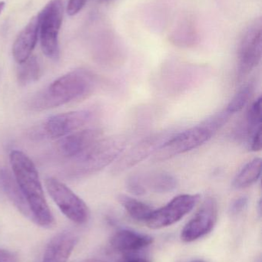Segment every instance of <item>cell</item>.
<instances>
[{
  "mask_svg": "<svg viewBox=\"0 0 262 262\" xmlns=\"http://www.w3.org/2000/svg\"><path fill=\"white\" fill-rule=\"evenodd\" d=\"M9 160L14 178L29 208L31 220L42 227H52L55 220L33 162L19 150H12Z\"/></svg>",
  "mask_w": 262,
  "mask_h": 262,
  "instance_id": "6da1fadb",
  "label": "cell"
},
{
  "mask_svg": "<svg viewBox=\"0 0 262 262\" xmlns=\"http://www.w3.org/2000/svg\"><path fill=\"white\" fill-rule=\"evenodd\" d=\"M93 74L84 69L72 71L58 78L29 101L32 111L48 110L90 96L97 86Z\"/></svg>",
  "mask_w": 262,
  "mask_h": 262,
  "instance_id": "7a4b0ae2",
  "label": "cell"
},
{
  "mask_svg": "<svg viewBox=\"0 0 262 262\" xmlns=\"http://www.w3.org/2000/svg\"><path fill=\"white\" fill-rule=\"evenodd\" d=\"M126 143L123 137H101L81 154L67 160L63 173L72 180L96 173L120 157Z\"/></svg>",
  "mask_w": 262,
  "mask_h": 262,
  "instance_id": "3957f363",
  "label": "cell"
},
{
  "mask_svg": "<svg viewBox=\"0 0 262 262\" xmlns=\"http://www.w3.org/2000/svg\"><path fill=\"white\" fill-rule=\"evenodd\" d=\"M215 131L206 121L168 137L154 154L155 161H165L199 147L214 135Z\"/></svg>",
  "mask_w": 262,
  "mask_h": 262,
  "instance_id": "277c9868",
  "label": "cell"
},
{
  "mask_svg": "<svg viewBox=\"0 0 262 262\" xmlns=\"http://www.w3.org/2000/svg\"><path fill=\"white\" fill-rule=\"evenodd\" d=\"M37 17L42 50L48 58L58 59L59 57L58 33L63 18V1L51 0Z\"/></svg>",
  "mask_w": 262,
  "mask_h": 262,
  "instance_id": "5b68a950",
  "label": "cell"
},
{
  "mask_svg": "<svg viewBox=\"0 0 262 262\" xmlns=\"http://www.w3.org/2000/svg\"><path fill=\"white\" fill-rule=\"evenodd\" d=\"M46 187L51 198L69 220L76 224L87 223L90 214L87 205L66 184L49 177L46 180Z\"/></svg>",
  "mask_w": 262,
  "mask_h": 262,
  "instance_id": "8992f818",
  "label": "cell"
},
{
  "mask_svg": "<svg viewBox=\"0 0 262 262\" xmlns=\"http://www.w3.org/2000/svg\"><path fill=\"white\" fill-rule=\"evenodd\" d=\"M261 21L258 20L248 28L241 39L238 53L237 81H243L257 67L261 59Z\"/></svg>",
  "mask_w": 262,
  "mask_h": 262,
  "instance_id": "52a82bcc",
  "label": "cell"
},
{
  "mask_svg": "<svg viewBox=\"0 0 262 262\" xmlns=\"http://www.w3.org/2000/svg\"><path fill=\"white\" fill-rule=\"evenodd\" d=\"M198 194H183L172 199L163 207L154 209L146 222L150 229H158L178 223L193 209L199 200Z\"/></svg>",
  "mask_w": 262,
  "mask_h": 262,
  "instance_id": "ba28073f",
  "label": "cell"
},
{
  "mask_svg": "<svg viewBox=\"0 0 262 262\" xmlns=\"http://www.w3.org/2000/svg\"><path fill=\"white\" fill-rule=\"evenodd\" d=\"M177 184L176 179L165 171L135 173L128 177L126 180L128 190L135 195H143L148 192L166 193L173 191Z\"/></svg>",
  "mask_w": 262,
  "mask_h": 262,
  "instance_id": "9c48e42d",
  "label": "cell"
},
{
  "mask_svg": "<svg viewBox=\"0 0 262 262\" xmlns=\"http://www.w3.org/2000/svg\"><path fill=\"white\" fill-rule=\"evenodd\" d=\"M92 110H79L50 117L43 124V133L51 139L62 138L89 124L93 119Z\"/></svg>",
  "mask_w": 262,
  "mask_h": 262,
  "instance_id": "30bf717a",
  "label": "cell"
},
{
  "mask_svg": "<svg viewBox=\"0 0 262 262\" xmlns=\"http://www.w3.org/2000/svg\"><path fill=\"white\" fill-rule=\"evenodd\" d=\"M218 212L215 199L206 198L198 212L182 231V239L186 243H192L209 234L216 224Z\"/></svg>",
  "mask_w": 262,
  "mask_h": 262,
  "instance_id": "8fae6325",
  "label": "cell"
},
{
  "mask_svg": "<svg viewBox=\"0 0 262 262\" xmlns=\"http://www.w3.org/2000/svg\"><path fill=\"white\" fill-rule=\"evenodd\" d=\"M102 132L98 129L89 128L77 130L62 137L55 145V151L62 158L66 160L76 157L89 146L101 138Z\"/></svg>",
  "mask_w": 262,
  "mask_h": 262,
  "instance_id": "7c38bea8",
  "label": "cell"
},
{
  "mask_svg": "<svg viewBox=\"0 0 262 262\" xmlns=\"http://www.w3.org/2000/svg\"><path fill=\"white\" fill-rule=\"evenodd\" d=\"M167 138L166 136H151L138 142L135 146L129 149L123 157H120L114 166V173H118L130 169L137 163L143 161L146 157L155 154Z\"/></svg>",
  "mask_w": 262,
  "mask_h": 262,
  "instance_id": "4fadbf2b",
  "label": "cell"
},
{
  "mask_svg": "<svg viewBox=\"0 0 262 262\" xmlns=\"http://www.w3.org/2000/svg\"><path fill=\"white\" fill-rule=\"evenodd\" d=\"M38 37V17L35 16L30 20L27 26L21 31L17 36L12 46V55L18 64L26 61L31 57L35 49Z\"/></svg>",
  "mask_w": 262,
  "mask_h": 262,
  "instance_id": "5bb4252c",
  "label": "cell"
},
{
  "mask_svg": "<svg viewBox=\"0 0 262 262\" xmlns=\"http://www.w3.org/2000/svg\"><path fill=\"white\" fill-rule=\"evenodd\" d=\"M76 243V236L72 232L57 234L48 244L43 262H67Z\"/></svg>",
  "mask_w": 262,
  "mask_h": 262,
  "instance_id": "9a60e30c",
  "label": "cell"
},
{
  "mask_svg": "<svg viewBox=\"0 0 262 262\" xmlns=\"http://www.w3.org/2000/svg\"><path fill=\"white\" fill-rule=\"evenodd\" d=\"M152 243V237L128 229L117 232L110 242L112 249L124 253L138 252L150 246Z\"/></svg>",
  "mask_w": 262,
  "mask_h": 262,
  "instance_id": "2e32d148",
  "label": "cell"
},
{
  "mask_svg": "<svg viewBox=\"0 0 262 262\" xmlns=\"http://www.w3.org/2000/svg\"><path fill=\"white\" fill-rule=\"evenodd\" d=\"M0 190L3 191L18 211L31 220L29 208L13 174L5 168H0Z\"/></svg>",
  "mask_w": 262,
  "mask_h": 262,
  "instance_id": "e0dca14e",
  "label": "cell"
},
{
  "mask_svg": "<svg viewBox=\"0 0 262 262\" xmlns=\"http://www.w3.org/2000/svg\"><path fill=\"white\" fill-rule=\"evenodd\" d=\"M261 174V158H255L246 163L235 176L232 186L235 189H243L255 184Z\"/></svg>",
  "mask_w": 262,
  "mask_h": 262,
  "instance_id": "ac0fdd59",
  "label": "cell"
},
{
  "mask_svg": "<svg viewBox=\"0 0 262 262\" xmlns=\"http://www.w3.org/2000/svg\"><path fill=\"white\" fill-rule=\"evenodd\" d=\"M118 201L129 215L137 221H147L154 211L149 205L128 195H120Z\"/></svg>",
  "mask_w": 262,
  "mask_h": 262,
  "instance_id": "d6986e66",
  "label": "cell"
},
{
  "mask_svg": "<svg viewBox=\"0 0 262 262\" xmlns=\"http://www.w3.org/2000/svg\"><path fill=\"white\" fill-rule=\"evenodd\" d=\"M18 64L19 66L17 70V80L20 85H28L39 79L42 69L36 57H29L26 61Z\"/></svg>",
  "mask_w": 262,
  "mask_h": 262,
  "instance_id": "ffe728a7",
  "label": "cell"
},
{
  "mask_svg": "<svg viewBox=\"0 0 262 262\" xmlns=\"http://www.w3.org/2000/svg\"><path fill=\"white\" fill-rule=\"evenodd\" d=\"M253 92L254 85L252 83H249L243 86L231 100L230 102L225 109V112L228 115L232 116L243 110L251 99Z\"/></svg>",
  "mask_w": 262,
  "mask_h": 262,
  "instance_id": "44dd1931",
  "label": "cell"
},
{
  "mask_svg": "<svg viewBox=\"0 0 262 262\" xmlns=\"http://www.w3.org/2000/svg\"><path fill=\"white\" fill-rule=\"evenodd\" d=\"M262 99L259 97L249 108L246 117V134L248 137L261 129Z\"/></svg>",
  "mask_w": 262,
  "mask_h": 262,
  "instance_id": "7402d4cb",
  "label": "cell"
},
{
  "mask_svg": "<svg viewBox=\"0 0 262 262\" xmlns=\"http://www.w3.org/2000/svg\"><path fill=\"white\" fill-rule=\"evenodd\" d=\"M248 203H249V199L246 196H240L235 199L231 204L230 209H229L230 213L232 215H238L246 209Z\"/></svg>",
  "mask_w": 262,
  "mask_h": 262,
  "instance_id": "603a6c76",
  "label": "cell"
},
{
  "mask_svg": "<svg viewBox=\"0 0 262 262\" xmlns=\"http://www.w3.org/2000/svg\"><path fill=\"white\" fill-rule=\"evenodd\" d=\"M88 0H69L67 6V12L71 16L78 14L84 8Z\"/></svg>",
  "mask_w": 262,
  "mask_h": 262,
  "instance_id": "cb8c5ba5",
  "label": "cell"
},
{
  "mask_svg": "<svg viewBox=\"0 0 262 262\" xmlns=\"http://www.w3.org/2000/svg\"><path fill=\"white\" fill-rule=\"evenodd\" d=\"M17 257L13 252L0 249V262H16Z\"/></svg>",
  "mask_w": 262,
  "mask_h": 262,
  "instance_id": "d4e9b609",
  "label": "cell"
},
{
  "mask_svg": "<svg viewBox=\"0 0 262 262\" xmlns=\"http://www.w3.org/2000/svg\"><path fill=\"white\" fill-rule=\"evenodd\" d=\"M122 262H150V261L143 257L132 256L128 257Z\"/></svg>",
  "mask_w": 262,
  "mask_h": 262,
  "instance_id": "484cf974",
  "label": "cell"
},
{
  "mask_svg": "<svg viewBox=\"0 0 262 262\" xmlns=\"http://www.w3.org/2000/svg\"><path fill=\"white\" fill-rule=\"evenodd\" d=\"M5 6H6V3H5L4 2H0V13H1L3 9H4Z\"/></svg>",
  "mask_w": 262,
  "mask_h": 262,
  "instance_id": "4316f807",
  "label": "cell"
},
{
  "mask_svg": "<svg viewBox=\"0 0 262 262\" xmlns=\"http://www.w3.org/2000/svg\"><path fill=\"white\" fill-rule=\"evenodd\" d=\"M86 262H103V261H88Z\"/></svg>",
  "mask_w": 262,
  "mask_h": 262,
  "instance_id": "83f0119b",
  "label": "cell"
},
{
  "mask_svg": "<svg viewBox=\"0 0 262 262\" xmlns=\"http://www.w3.org/2000/svg\"><path fill=\"white\" fill-rule=\"evenodd\" d=\"M193 262H205V261H193Z\"/></svg>",
  "mask_w": 262,
  "mask_h": 262,
  "instance_id": "f1b7e54d",
  "label": "cell"
}]
</instances>
